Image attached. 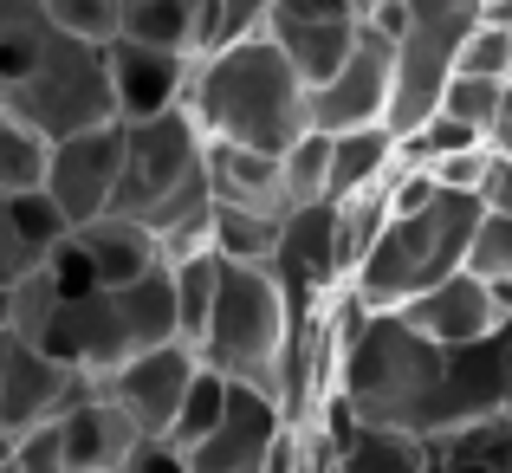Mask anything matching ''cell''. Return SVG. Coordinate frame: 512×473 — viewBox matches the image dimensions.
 I'll use <instances>...</instances> for the list:
<instances>
[{"instance_id": "19", "label": "cell", "mask_w": 512, "mask_h": 473, "mask_svg": "<svg viewBox=\"0 0 512 473\" xmlns=\"http://www.w3.org/2000/svg\"><path fill=\"white\" fill-rule=\"evenodd\" d=\"M59 441H65V454H72L78 473H98V467H124L130 454H137L143 428L124 415V402L91 389V396H78L72 409L59 415Z\"/></svg>"}, {"instance_id": "38", "label": "cell", "mask_w": 512, "mask_h": 473, "mask_svg": "<svg viewBox=\"0 0 512 473\" xmlns=\"http://www.w3.org/2000/svg\"><path fill=\"white\" fill-rule=\"evenodd\" d=\"M124 473H188V454L175 448L169 435H143L137 454L124 461Z\"/></svg>"}, {"instance_id": "1", "label": "cell", "mask_w": 512, "mask_h": 473, "mask_svg": "<svg viewBox=\"0 0 512 473\" xmlns=\"http://www.w3.org/2000/svg\"><path fill=\"white\" fill-rule=\"evenodd\" d=\"M0 111L39 124L46 137L111 124V52L65 33L39 0H0Z\"/></svg>"}, {"instance_id": "14", "label": "cell", "mask_w": 512, "mask_h": 473, "mask_svg": "<svg viewBox=\"0 0 512 473\" xmlns=\"http://www.w3.org/2000/svg\"><path fill=\"white\" fill-rule=\"evenodd\" d=\"M402 318L415 324L422 337H435V344H480V337H493L512 312V279H480V273H448L441 286L415 292L409 305H396Z\"/></svg>"}, {"instance_id": "40", "label": "cell", "mask_w": 512, "mask_h": 473, "mask_svg": "<svg viewBox=\"0 0 512 473\" xmlns=\"http://www.w3.org/2000/svg\"><path fill=\"white\" fill-rule=\"evenodd\" d=\"M493 150L512 156V78H506V104H500V124H493Z\"/></svg>"}, {"instance_id": "27", "label": "cell", "mask_w": 512, "mask_h": 473, "mask_svg": "<svg viewBox=\"0 0 512 473\" xmlns=\"http://www.w3.org/2000/svg\"><path fill=\"white\" fill-rule=\"evenodd\" d=\"M52 169V137L26 117L0 111V195H26V188H46Z\"/></svg>"}, {"instance_id": "45", "label": "cell", "mask_w": 512, "mask_h": 473, "mask_svg": "<svg viewBox=\"0 0 512 473\" xmlns=\"http://www.w3.org/2000/svg\"><path fill=\"white\" fill-rule=\"evenodd\" d=\"M98 473H124V467H98Z\"/></svg>"}, {"instance_id": "4", "label": "cell", "mask_w": 512, "mask_h": 473, "mask_svg": "<svg viewBox=\"0 0 512 473\" xmlns=\"http://www.w3.org/2000/svg\"><path fill=\"white\" fill-rule=\"evenodd\" d=\"M441 389H448V344L422 337L402 312H370L357 344L344 350L331 396L357 422L441 435Z\"/></svg>"}, {"instance_id": "12", "label": "cell", "mask_w": 512, "mask_h": 473, "mask_svg": "<svg viewBox=\"0 0 512 473\" xmlns=\"http://www.w3.org/2000/svg\"><path fill=\"white\" fill-rule=\"evenodd\" d=\"M195 370H201V350L182 344V337H169V344H150L130 363H117L111 376H98V389L111 402H124V415L143 428V435H169L175 409H182L188 383H195Z\"/></svg>"}, {"instance_id": "20", "label": "cell", "mask_w": 512, "mask_h": 473, "mask_svg": "<svg viewBox=\"0 0 512 473\" xmlns=\"http://www.w3.org/2000/svg\"><path fill=\"white\" fill-rule=\"evenodd\" d=\"M357 26L363 20H350V13H273V20H266V33L286 46V59L299 65L305 85H325V78L350 59Z\"/></svg>"}, {"instance_id": "23", "label": "cell", "mask_w": 512, "mask_h": 473, "mask_svg": "<svg viewBox=\"0 0 512 473\" xmlns=\"http://www.w3.org/2000/svg\"><path fill=\"white\" fill-rule=\"evenodd\" d=\"M331 473H428V435L350 422V435L331 441Z\"/></svg>"}, {"instance_id": "37", "label": "cell", "mask_w": 512, "mask_h": 473, "mask_svg": "<svg viewBox=\"0 0 512 473\" xmlns=\"http://www.w3.org/2000/svg\"><path fill=\"white\" fill-rule=\"evenodd\" d=\"M422 169L435 175L441 188H474L480 195V182H487V169H493V143H467V150L435 156V162H422Z\"/></svg>"}, {"instance_id": "36", "label": "cell", "mask_w": 512, "mask_h": 473, "mask_svg": "<svg viewBox=\"0 0 512 473\" xmlns=\"http://www.w3.org/2000/svg\"><path fill=\"white\" fill-rule=\"evenodd\" d=\"M279 0H214V46H227V39H247V33H266V20H273Z\"/></svg>"}, {"instance_id": "26", "label": "cell", "mask_w": 512, "mask_h": 473, "mask_svg": "<svg viewBox=\"0 0 512 473\" xmlns=\"http://www.w3.org/2000/svg\"><path fill=\"white\" fill-rule=\"evenodd\" d=\"M279 234H286V214H260V208H227V201H214L208 247L221 253V260H273Z\"/></svg>"}, {"instance_id": "7", "label": "cell", "mask_w": 512, "mask_h": 473, "mask_svg": "<svg viewBox=\"0 0 512 473\" xmlns=\"http://www.w3.org/2000/svg\"><path fill=\"white\" fill-rule=\"evenodd\" d=\"M169 337H182V324H175V286L163 266V273H143L130 286H91L78 299H59L39 350H52L59 363L85 376H111L117 363H130L150 344H169Z\"/></svg>"}, {"instance_id": "25", "label": "cell", "mask_w": 512, "mask_h": 473, "mask_svg": "<svg viewBox=\"0 0 512 473\" xmlns=\"http://www.w3.org/2000/svg\"><path fill=\"white\" fill-rule=\"evenodd\" d=\"M169 286H175V324H182V344H201L208 312H214V292H221V253L201 247V253L169 260Z\"/></svg>"}, {"instance_id": "11", "label": "cell", "mask_w": 512, "mask_h": 473, "mask_svg": "<svg viewBox=\"0 0 512 473\" xmlns=\"http://www.w3.org/2000/svg\"><path fill=\"white\" fill-rule=\"evenodd\" d=\"M117 169H124V117L111 124L52 137V169H46V195L65 208V221H98L117 201Z\"/></svg>"}, {"instance_id": "24", "label": "cell", "mask_w": 512, "mask_h": 473, "mask_svg": "<svg viewBox=\"0 0 512 473\" xmlns=\"http://www.w3.org/2000/svg\"><path fill=\"white\" fill-rule=\"evenodd\" d=\"M428 473H512V409L428 435Z\"/></svg>"}, {"instance_id": "15", "label": "cell", "mask_w": 512, "mask_h": 473, "mask_svg": "<svg viewBox=\"0 0 512 473\" xmlns=\"http://www.w3.org/2000/svg\"><path fill=\"white\" fill-rule=\"evenodd\" d=\"M104 52H111V91H117V117L124 124L188 104L201 52H169V46H143V39H111Z\"/></svg>"}, {"instance_id": "34", "label": "cell", "mask_w": 512, "mask_h": 473, "mask_svg": "<svg viewBox=\"0 0 512 473\" xmlns=\"http://www.w3.org/2000/svg\"><path fill=\"white\" fill-rule=\"evenodd\" d=\"M39 7H46L65 33L98 39V46H111V39H117V20H124V0H39Z\"/></svg>"}, {"instance_id": "28", "label": "cell", "mask_w": 512, "mask_h": 473, "mask_svg": "<svg viewBox=\"0 0 512 473\" xmlns=\"http://www.w3.org/2000/svg\"><path fill=\"white\" fill-rule=\"evenodd\" d=\"M500 104H506V78H474V72H454L448 91H441V111L461 117L467 130L493 143V124H500Z\"/></svg>"}, {"instance_id": "8", "label": "cell", "mask_w": 512, "mask_h": 473, "mask_svg": "<svg viewBox=\"0 0 512 473\" xmlns=\"http://www.w3.org/2000/svg\"><path fill=\"white\" fill-rule=\"evenodd\" d=\"M480 0H402V33H396V98H389V130L415 137L441 111V91L454 78L461 39L474 33Z\"/></svg>"}, {"instance_id": "29", "label": "cell", "mask_w": 512, "mask_h": 473, "mask_svg": "<svg viewBox=\"0 0 512 473\" xmlns=\"http://www.w3.org/2000/svg\"><path fill=\"white\" fill-rule=\"evenodd\" d=\"M227 376L221 370H208V363H201L195 370V383H188V396H182V409H175V428H169V441L175 448H195L201 435H208L214 422H221V409H227Z\"/></svg>"}, {"instance_id": "30", "label": "cell", "mask_w": 512, "mask_h": 473, "mask_svg": "<svg viewBox=\"0 0 512 473\" xmlns=\"http://www.w3.org/2000/svg\"><path fill=\"white\" fill-rule=\"evenodd\" d=\"M286 188H292V208H305V201H325L331 188V130H305L299 143L286 150Z\"/></svg>"}, {"instance_id": "2", "label": "cell", "mask_w": 512, "mask_h": 473, "mask_svg": "<svg viewBox=\"0 0 512 473\" xmlns=\"http://www.w3.org/2000/svg\"><path fill=\"white\" fill-rule=\"evenodd\" d=\"M111 214L156 227L169 260L208 247L214 188H208V130L188 104L124 124V169H117Z\"/></svg>"}, {"instance_id": "41", "label": "cell", "mask_w": 512, "mask_h": 473, "mask_svg": "<svg viewBox=\"0 0 512 473\" xmlns=\"http://www.w3.org/2000/svg\"><path fill=\"white\" fill-rule=\"evenodd\" d=\"M7 331H13V292L0 286V337H7Z\"/></svg>"}, {"instance_id": "18", "label": "cell", "mask_w": 512, "mask_h": 473, "mask_svg": "<svg viewBox=\"0 0 512 473\" xmlns=\"http://www.w3.org/2000/svg\"><path fill=\"white\" fill-rule=\"evenodd\" d=\"M208 188H214V201H227V208L292 214L286 156H273V150H247V143L208 137Z\"/></svg>"}, {"instance_id": "10", "label": "cell", "mask_w": 512, "mask_h": 473, "mask_svg": "<svg viewBox=\"0 0 512 473\" xmlns=\"http://www.w3.org/2000/svg\"><path fill=\"white\" fill-rule=\"evenodd\" d=\"M389 98H396V39L363 20L350 59L325 85H312V124L331 130V137L363 130V124H389Z\"/></svg>"}, {"instance_id": "32", "label": "cell", "mask_w": 512, "mask_h": 473, "mask_svg": "<svg viewBox=\"0 0 512 473\" xmlns=\"http://www.w3.org/2000/svg\"><path fill=\"white\" fill-rule=\"evenodd\" d=\"M59 279H52V266H39V273H26L20 286H13V331L20 337H46V324H52V312H59Z\"/></svg>"}, {"instance_id": "9", "label": "cell", "mask_w": 512, "mask_h": 473, "mask_svg": "<svg viewBox=\"0 0 512 473\" xmlns=\"http://www.w3.org/2000/svg\"><path fill=\"white\" fill-rule=\"evenodd\" d=\"M91 389H98V376L59 363L52 350H39L33 337H20V331L0 337V428H7L13 441H20L26 428L59 422V415L72 409L78 396H91Z\"/></svg>"}, {"instance_id": "43", "label": "cell", "mask_w": 512, "mask_h": 473, "mask_svg": "<svg viewBox=\"0 0 512 473\" xmlns=\"http://www.w3.org/2000/svg\"><path fill=\"white\" fill-rule=\"evenodd\" d=\"M7 454H13V435H7V428H0V461H7Z\"/></svg>"}, {"instance_id": "3", "label": "cell", "mask_w": 512, "mask_h": 473, "mask_svg": "<svg viewBox=\"0 0 512 473\" xmlns=\"http://www.w3.org/2000/svg\"><path fill=\"white\" fill-rule=\"evenodd\" d=\"M188 111L221 143L286 156L312 130V85L299 78V65L286 59V46L273 33H247L195 59Z\"/></svg>"}, {"instance_id": "39", "label": "cell", "mask_w": 512, "mask_h": 473, "mask_svg": "<svg viewBox=\"0 0 512 473\" xmlns=\"http://www.w3.org/2000/svg\"><path fill=\"white\" fill-rule=\"evenodd\" d=\"M480 201H487L493 214H512V156L493 150V169H487V182H480Z\"/></svg>"}, {"instance_id": "35", "label": "cell", "mask_w": 512, "mask_h": 473, "mask_svg": "<svg viewBox=\"0 0 512 473\" xmlns=\"http://www.w3.org/2000/svg\"><path fill=\"white\" fill-rule=\"evenodd\" d=\"M13 461H20V473H78L72 454H65V441H59V422L26 428V435L13 441Z\"/></svg>"}, {"instance_id": "22", "label": "cell", "mask_w": 512, "mask_h": 473, "mask_svg": "<svg viewBox=\"0 0 512 473\" xmlns=\"http://www.w3.org/2000/svg\"><path fill=\"white\" fill-rule=\"evenodd\" d=\"M402 162V137L389 124H363V130H338L331 137V188L325 201H350L363 188H383Z\"/></svg>"}, {"instance_id": "5", "label": "cell", "mask_w": 512, "mask_h": 473, "mask_svg": "<svg viewBox=\"0 0 512 473\" xmlns=\"http://www.w3.org/2000/svg\"><path fill=\"white\" fill-rule=\"evenodd\" d=\"M487 201L474 188H435L415 208H389L383 234L370 240V253L350 273V292H357L370 312H396L415 292L441 286L448 273L467 266V240H474Z\"/></svg>"}, {"instance_id": "21", "label": "cell", "mask_w": 512, "mask_h": 473, "mask_svg": "<svg viewBox=\"0 0 512 473\" xmlns=\"http://www.w3.org/2000/svg\"><path fill=\"white\" fill-rule=\"evenodd\" d=\"M117 39H143V46H169V52H208L214 0H124Z\"/></svg>"}, {"instance_id": "17", "label": "cell", "mask_w": 512, "mask_h": 473, "mask_svg": "<svg viewBox=\"0 0 512 473\" xmlns=\"http://www.w3.org/2000/svg\"><path fill=\"white\" fill-rule=\"evenodd\" d=\"M72 247L91 260L98 286H130V279L163 273V266H169L156 227L130 221V214H98V221H78V227H72Z\"/></svg>"}, {"instance_id": "16", "label": "cell", "mask_w": 512, "mask_h": 473, "mask_svg": "<svg viewBox=\"0 0 512 473\" xmlns=\"http://www.w3.org/2000/svg\"><path fill=\"white\" fill-rule=\"evenodd\" d=\"M65 234H72V221H65V208L46 188L0 195V286L13 292L26 273H39V266L65 247Z\"/></svg>"}, {"instance_id": "6", "label": "cell", "mask_w": 512, "mask_h": 473, "mask_svg": "<svg viewBox=\"0 0 512 473\" xmlns=\"http://www.w3.org/2000/svg\"><path fill=\"white\" fill-rule=\"evenodd\" d=\"M312 312V305H305ZM292 305L286 279L273 260H221V292H214L208 331H201V363L221 370L227 383H253L279 396L286 383V344H292Z\"/></svg>"}, {"instance_id": "33", "label": "cell", "mask_w": 512, "mask_h": 473, "mask_svg": "<svg viewBox=\"0 0 512 473\" xmlns=\"http://www.w3.org/2000/svg\"><path fill=\"white\" fill-rule=\"evenodd\" d=\"M467 273L480 279H512V214H480L474 240H467Z\"/></svg>"}, {"instance_id": "13", "label": "cell", "mask_w": 512, "mask_h": 473, "mask_svg": "<svg viewBox=\"0 0 512 473\" xmlns=\"http://www.w3.org/2000/svg\"><path fill=\"white\" fill-rule=\"evenodd\" d=\"M279 428H286L279 396H266V389H253V383H234L227 389L221 422H214L195 448H182L188 473H266Z\"/></svg>"}, {"instance_id": "42", "label": "cell", "mask_w": 512, "mask_h": 473, "mask_svg": "<svg viewBox=\"0 0 512 473\" xmlns=\"http://www.w3.org/2000/svg\"><path fill=\"white\" fill-rule=\"evenodd\" d=\"M487 20H500V26H512V0H487Z\"/></svg>"}, {"instance_id": "31", "label": "cell", "mask_w": 512, "mask_h": 473, "mask_svg": "<svg viewBox=\"0 0 512 473\" xmlns=\"http://www.w3.org/2000/svg\"><path fill=\"white\" fill-rule=\"evenodd\" d=\"M454 72H474V78H512V26L487 20L480 13L474 33L461 39V59H454Z\"/></svg>"}, {"instance_id": "44", "label": "cell", "mask_w": 512, "mask_h": 473, "mask_svg": "<svg viewBox=\"0 0 512 473\" xmlns=\"http://www.w3.org/2000/svg\"><path fill=\"white\" fill-rule=\"evenodd\" d=\"M0 473H20V461H13V454H7V461H0Z\"/></svg>"}]
</instances>
